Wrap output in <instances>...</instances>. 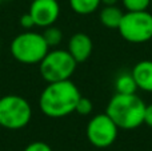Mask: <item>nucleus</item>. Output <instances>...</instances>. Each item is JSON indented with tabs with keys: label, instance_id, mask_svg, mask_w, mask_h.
I'll use <instances>...</instances> for the list:
<instances>
[{
	"label": "nucleus",
	"instance_id": "obj_1",
	"mask_svg": "<svg viewBox=\"0 0 152 151\" xmlns=\"http://www.w3.org/2000/svg\"><path fill=\"white\" fill-rule=\"evenodd\" d=\"M80 96L71 79L48 83L39 96V108L48 118H63L75 112Z\"/></svg>",
	"mask_w": 152,
	"mask_h": 151
},
{
	"label": "nucleus",
	"instance_id": "obj_2",
	"mask_svg": "<svg viewBox=\"0 0 152 151\" xmlns=\"http://www.w3.org/2000/svg\"><path fill=\"white\" fill-rule=\"evenodd\" d=\"M147 104L136 94H118L110 99L105 114L116 123L119 130H135L144 123Z\"/></svg>",
	"mask_w": 152,
	"mask_h": 151
},
{
	"label": "nucleus",
	"instance_id": "obj_3",
	"mask_svg": "<svg viewBox=\"0 0 152 151\" xmlns=\"http://www.w3.org/2000/svg\"><path fill=\"white\" fill-rule=\"evenodd\" d=\"M11 54L23 64H39L50 51L43 34L34 31H26L19 34L11 42Z\"/></svg>",
	"mask_w": 152,
	"mask_h": 151
},
{
	"label": "nucleus",
	"instance_id": "obj_4",
	"mask_svg": "<svg viewBox=\"0 0 152 151\" xmlns=\"http://www.w3.org/2000/svg\"><path fill=\"white\" fill-rule=\"evenodd\" d=\"M76 60L67 50H50L39 63V71L43 80L47 83L68 80L76 70Z\"/></svg>",
	"mask_w": 152,
	"mask_h": 151
},
{
	"label": "nucleus",
	"instance_id": "obj_5",
	"mask_svg": "<svg viewBox=\"0 0 152 151\" xmlns=\"http://www.w3.org/2000/svg\"><path fill=\"white\" fill-rule=\"evenodd\" d=\"M32 119V107L20 95H5L0 98V126L7 130L24 128Z\"/></svg>",
	"mask_w": 152,
	"mask_h": 151
},
{
	"label": "nucleus",
	"instance_id": "obj_6",
	"mask_svg": "<svg viewBox=\"0 0 152 151\" xmlns=\"http://www.w3.org/2000/svg\"><path fill=\"white\" fill-rule=\"evenodd\" d=\"M124 40L134 44H142L152 39V13L148 11L126 12L118 27Z\"/></svg>",
	"mask_w": 152,
	"mask_h": 151
},
{
	"label": "nucleus",
	"instance_id": "obj_7",
	"mask_svg": "<svg viewBox=\"0 0 152 151\" xmlns=\"http://www.w3.org/2000/svg\"><path fill=\"white\" fill-rule=\"evenodd\" d=\"M87 138L92 146L105 149L113 144L119 134V127L107 114H97L89 119L87 125Z\"/></svg>",
	"mask_w": 152,
	"mask_h": 151
},
{
	"label": "nucleus",
	"instance_id": "obj_8",
	"mask_svg": "<svg viewBox=\"0 0 152 151\" xmlns=\"http://www.w3.org/2000/svg\"><path fill=\"white\" fill-rule=\"evenodd\" d=\"M29 13L35 24L42 28L53 26L60 15V4L58 0H31Z\"/></svg>",
	"mask_w": 152,
	"mask_h": 151
},
{
	"label": "nucleus",
	"instance_id": "obj_9",
	"mask_svg": "<svg viewBox=\"0 0 152 151\" xmlns=\"http://www.w3.org/2000/svg\"><path fill=\"white\" fill-rule=\"evenodd\" d=\"M94 50V43L91 37L84 32H76L68 42V52L76 60V63H83L91 56Z\"/></svg>",
	"mask_w": 152,
	"mask_h": 151
},
{
	"label": "nucleus",
	"instance_id": "obj_10",
	"mask_svg": "<svg viewBox=\"0 0 152 151\" xmlns=\"http://www.w3.org/2000/svg\"><path fill=\"white\" fill-rule=\"evenodd\" d=\"M137 88L145 92H152V60L137 62L131 71Z\"/></svg>",
	"mask_w": 152,
	"mask_h": 151
},
{
	"label": "nucleus",
	"instance_id": "obj_11",
	"mask_svg": "<svg viewBox=\"0 0 152 151\" xmlns=\"http://www.w3.org/2000/svg\"><path fill=\"white\" fill-rule=\"evenodd\" d=\"M124 12L118 7V5H104L102 11H100V23L104 27L111 29H118L119 24H120L121 19H123Z\"/></svg>",
	"mask_w": 152,
	"mask_h": 151
},
{
	"label": "nucleus",
	"instance_id": "obj_12",
	"mask_svg": "<svg viewBox=\"0 0 152 151\" xmlns=\"http://www.w3.org/2000/svg\"><path fill=\"white\" fill-rule=\"evenodd\" d=\"M137 86L131 72H120L115 80V91L118 94H136Z\"/></svg>",
	"mask_w": 152,
	"mask_h": 151
},
{
	"label": "nucleus",
	"instance_id": "obj_13",
	"mask_svg": "<svg viewBox=\"0 0 152 151\" xmlns=\"http://www.w3.org/2000/svg\"><path fill=\"white\" fill-rule=\"evenodd\" d=\"M102 0H69V7L77 15H91L96 12Z\"/></svg>",
	"mask_w": 152,
	"mask_h": 151
},
{
	"label": "nucleus",
	"instance_id": "obj_14",
	"mask_svg": "<svg viewBox=\"0 0 152 151\" xmlns=\"http://www.w3.org/2000/svg\"><path fill=\"white\" fill-rule=\"evenodd\" d=\"M43 36H44V40L47 42L48 47L52 48V47H58L61 43V40H63V32L58 27L50 26L47 28H44Z\"/></svg>",
	"mask_w": 152,
	"mask_h": 151
},
{
	"label": "nucleus",
	"instance_id": "obj_15",
	"mask_svg": "<svg viewBox=\"0 0 152 151\" xmlns=\"http://www.w3.org/2000/svg\"><path fill=\"white\" fill-rule=\"evenodd\" d=\"M127 12H139L147 11L151 5V0H121Z\"/></svg>",
	"mask_w": 152,
	"mask_h": 151
},
{
	"label": "nucleus",
	"instance_id": "obj_16",
	"mask_svg": "<svg viewBox=\"0 0 152 151\" xmlns=\"http://www.w3.org/2000/svg\"><path fill=\"white\" fill-rule=\"evenodd\" d=\"M94 110V106H92V102L89 100L88 98H84V96H80V99L77 100V104H76V110L75 111L80 115H89Z\"/></svg>",
	"mask_w": 152,
	"mask_h": 151
},
{
	"label": "nucleus",
	"instance_id": "obj_17",
	"mask_svg": "<svg viewBox=\"0 0 152 151\" xmlns=\"http://www.w3.org/2000/svg\"><path fill=\"white\" fill-rule=\"evenodd\" d=\"M19 23H20V27L21 28H24L26 31H31L32 28H34L36 24H35V20L34 18L31 16V13L27 12L24 13V15L20 16V20H19Z\"/></svg>",
	"mask_w": 152,
	"mask_h": 151
},
{
	"label": "nucleus",
	"instance_id": "obj_18",
	"mask_svg": "<svg viewBox=\"0 0 152 151\" xmlns=\"http://www.w3.org/2000/svg\"><path fill=\"white\" fill-rule=\"evenodd\" d=\"M24 151H52L50 144L44 143L42 141H36V142H32L29 143L28 146L24 149Z\"/></svg>",
	"mask_w": 152,
	"mask_h": 151
},
{
	"label": "nucleus",
	"instance_id": "obj_19",
	"mask_svg": "<svg viewBox=\"0 0 152 151\" xmlns=\"http://www.w3.org/2000/svg\"><path fill=\"white\" fill-rule=\"evenodd\" d=\"M144 123L148 127H152V103L145 106V112H144Z\"/></svg>",
	"mask_w": 152,
	"mask_h": 151
},
{
	"label": "nucleus",
	"instance_id": "obj_20",
	"mask_svg": "<svg viewBox=\"0 0 152 151\" xmlns=\"http://www.w3.org/2000/svg\"><path fill=\"white\" fill-rule=\"evenodd\" d=\"M119 0H102V4L104 5H116Z\"/></svg>",
	"mask_w": 152,
	"mask_h": 151
},
{
	"label": "nucleus",
	"instance_id": "obj_21",
	"mask_svg": "<svg viewBox=\"0 0 152 151\" xmlns=\"http://www.w3.org/2000/svg\"><path fill=\"white\" fill-rule=\"evenodd\" d=\"M3 1H12V0H3Z\"/></svg>",
	"mask_w": 152,
	"mask_h": 151
},
{
	"label": "nucleus",
	"instance_id": "obj_22",
	"mask_svg": "<svg viewBox=\"0 0 152 151\" xmlns=\"http://www.w3.org/2000/svg\"><path fill=\"white\" fill-rule=\"evenodd\" d=\"M151 4H152V0H151Z\"/></svg>",
	"mask_w": 152,
	"mask_h": 151
},
{
	"label": "nucleus",
	"instance_id": "obj_23",
	"mask_svg": "<svg viewBox=\"0 0 152 151\" xmlns=\"http://www.w3.org/2000/svg\"><path fill=\"white\" fill-rule=\"evenodd\" d=\"M0 1H1V0H0Z\"/></svg>",
	"mask_w": 152,
	"mask_h": 151
}]
</instances>
